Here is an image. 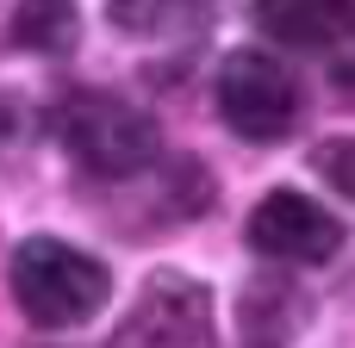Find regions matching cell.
Masks as SVG:
<instances>
[{
  "mask_svg": "<svg viewBox=\"0 0 355 348\" xmlns=\"http://www.w3.org/2000/svg\"><path fill=\"white\" fill-rule=\"evenodd\" d=\"M206 330H212V293L181 268H156L131 299L112 348H206Z\"/></svg>",
  "mask_w": 355,
  "mask_h": 348,
  "instance_id": "4",
  "label": "cell"
},
{
  "mask_svg": "<svg viewBox=\"0 0 355 348\" xmlns=\"http://www.w3.org/2000/svg\"><path fill=\"white\" fill-rule=\"evenodd\" d=\"M218 0H106V19L125 37H200Z\"/></svg>",
  "mask_w": 355,
  "mask_h": 348,
  "instance_id": "7",
  "label": "cell"
},
{
  "mask_svg": "<svg viewBox=\"0 0 355 348\" xmlns=\"http://www.w3.org/2000/svg\"><path fill=\"white\" fill-rule=\"evenodd\" d=\"M218 112L243 143H281L300 125V81L268 50H231L218 68Z\"/></svg>",
  "mask_w": 355,
  "mask_h": 348,
  "instance_id": "3",
  "label": "cell"
},
{
  "mask_svg": "<svg viewBox=\"0 0 355 348\" xmlns=\"http://www.w3.org/2000/svg\"><path fill=\"white\" fill-rule=\"evenodd\" d=\"M12 299L37 330H81L106 311L112 274L62 237H25L12 249Z\"/></svg>",
  "mask_w": 355,
  "mask_h": 348,
  "instance_id": "1",
  "label": "cell"
},
{
  "mask_svg": "<svg viewBox=\"0 0 355 348\" xmlns=\"http://www.w3.org/2000/svg\"><path fill=\"white\" fill-rule=\"evenodd\" d=\"M312 174H324V187H337L355 205V137H331L312 149Z\"/></svg>",
  "mask_w": 355,
  "mask_h": 348,
  "instance_id": "9",
  "label": "cell"
},
{
  "mask_svg": "<svg viewBox=\"0 0 355 348\" xmlns=\"http://www.w3.org/2000/svg\"><path fill=\"white\" fill-rule=\"evenodd\" d=\"M56 137H62L69 162L94 181H144L162 156L156 118L119 93H75L56 112Z\"/></svg>",
  "mask_w": 355,
  "mask_h": 348,
  "instance_id": "2",
  "label": "cell"
},
{
  "mask_svg": "<svg viewBox=\"0 0 355 348\" xmlns=\"http://www.w3.org/2000/svg\"><path fill=\"white\" fill-rule=\"evenodd\" d=\"M12 37L25 50H37V56H62L81 37V12H75V0H19Z\"/></svg>",
  "mask_w": 355,
  "mask_h": 348,
  "instance_id": "8",
  "label": "cell"
},
{
  "mask_svg": "<svg viewBox=\"0 0 355 348\" xmlns=\"http://www.w3.org/2000/svg\"><path fill=\"white\" fill-rule=\"evenodd\" d=\"M256 25L306 56H331V75L355 62V0H250Z\"/></svg>",
  "mask_w": 355,
  "mask_h": 348,
  "instance_id": "6",
  "label": "cell"
},
{
  "mask_svg": "<svg viewBox=\"0 0 355 348\" xmlns=\"http://www.w3.org/2000/svg\"><path fill=\"white\" fill-rule=\"evenodd\" d=\"M243 237H250L256 255H268V262H293V268L331 262V255L343 249V224H337L318 199H306V193H293V187H275V193L250 212Z\"/></svg>",
  "mask_w": 355,
  "mask_h": 348,
  "instance_id": "5",
  "label": "cell"
}]
</instances>
